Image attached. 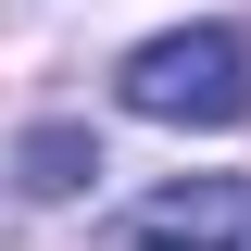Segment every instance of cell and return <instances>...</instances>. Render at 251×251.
Listing matches in <instances>:
<instances>
[{
    "label": "cell",
    "mask_w": 251,
    "mask_h": 251,
    "mask_svg": "<svg viewBox=\"0 0 251 251\" xmlns=\"http://www.w3.org/2000/svg\"><path fill=\"white\" fill-rule=\"evenodd\" d=\"M126 113L151 126H251V38L239 25H163L126 50Z\"/></svg>",
    "instance_id": "obj_1"
},
{
    "label": "cell",
    "mask_w": 251,
    "mask_h": 251,
    "mask_svg": "<svg viewBox=\"0 0 251 251\" xmlns=\"http://www.w3.org/2000/svg\"><path fill=\"white\" fill-rule=\"evenodd\" d=\"M239 239H251V188L239 176H163L126 214V251H239Z\"/></svg>",
    "instance_id": "obj_2"
},
{
    "label": "cell",
    "mask_w": 251,
    "mask_h": 251,
    "mask_svg": "<svg viewBox=\"0 0 251 251\" xmlns=\"http://www.w3.org/2000/svg\"><path fill=\"white\" fill-rule=\"evenodd\" d=\"M88 176H100V138H88V126H38V138H25V188H38V201H75Z\"/></svg>",
    "instance_id": "obj_3"
}]
</instances>
